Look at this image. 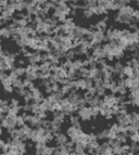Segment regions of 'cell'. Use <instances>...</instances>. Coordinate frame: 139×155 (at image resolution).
<instances>
[{
	"label": "cell",
	"mask_w": 139,
	"mask_h": 155,
	"mask_svg": "<svg viewBox=\"0 0 139 155\" xmlns=\"http://www.w3.org/2000/svg\"><path fill=\"white\" fill-rule=\"evenodd\" d=\"M2 127H1V126H0V136H1V134H2Z\"/></svg>",
	"instance_id": "obj_20"
},
{
	"label": "cell",
	"mask_w": 139,
	"mask_h": 155,
	"mask_svg": "<svg viewBox=\"0 0 139 155\" xmlns=\"http://www.w3.org/2000/svg\"><path fill=\"white\" fill-rule=\"evenodd\" d=\"M7 154L8 155H19V153H18V151L14 150V149H10V150L7 152Z\"/></svg>",
	"instance_id": "obj_19"
},
{
	"label": "cell",
	"mask_w": 139,
	"mask_h": 155,
	"mask_svg": "<svg viewBox=\"0 0 139 155\" xmlns=\"http://www.w3.org/2000/svg\"><path fill=\"white\" fill-rule=\"evenodd\" d=\"M56 136V143H57V147H64L66 145V143L69 142V137H67L66 134H63V132H59V134H54Z\"/></svg>",
	"instance_id": "obj_4"
},
{
	"label": "cell",
	"mask_w": 139,
	"mask_h": 155,
	"mask_svg": "<svg viewBox=\"0 0 139 155\" xmlns=\"http://www.w3.org/2000/svg\"><path fill=\"white\" fill-rule=\"evenodd\" d=\"M65 117H66V115H65L64 112L62 111H56L52 113V120H56V122H59L61 123V124H63L65 120Z\"/></svg>",
	"instance_id": "obj_6"
},
{
	"label": "cell",
	"mask_w": 139,
	"mask_h": 155,
	"mask_svg": "<svg viewBox=\"0 0 139 155\" xmlns=\"http://www.w3.org/2000/svg\"><path fill=\"white\" fill-rule=\"evenodd\" d=\"M0 37L3 39H10L13 37V33L9 29V27H1L0 28Z\"/></svg>",
	"instance_id": "obj_7"
},
{
	"label": "cell",
	"mask_w": 139,
	"mask_h": 155,
	"mask_svg": "<svg viewBox=\"0 0 139 155\" xmlns=\"http://www.w3.org/2000/svg\"><path fill=\"white\" fill-rule=\"evenodd\" d=\"M0 126L2 128H5L7 131H12V130L16 129V127H18V116H9V115H7L5 118L2 120V123L0 124Z\"/></svg>",
	"instance_id": "obj_1"
},
{
	"label": "cell",
	"mask_w": 139,
	"mask_h": 155,
	"mask_svg": "<svg viewBox=\"0 0 139 155\" xmlns=\"http://www.w3.org/2000/svg\"><path fill=\"white\" fill-rule=\"evenodd\" d=\"M77 116L80 117V119L84 120V122H88L91 118H93V110L90 106H84L82 109H80L77 111Z\"/></svg>",
	"instance_id": "obj_2"
},
{
	"label": "cell",
	"mask_w": 139,
	"mask_h": 155,
	"mask_svg": "<svg viewBox=\"0 0 139 155\" xmlns=\"http://www.w3.org/2000/svg\"><path fill=\"white\" fill-rule=\"evenodd\" d=\"M26 64V61L24 59H20L18 60V66H22V67H25L24 65Z\"/></svg>",
	"instance_id": "obj_18"
},
{
	"label": "cell",
	"mask_w": 139,
	"mask_h": 155,
	"mask_svg": "<svg viewBox=\"0 0 139 155\" xmlns=\"http://www.w3.org/2000/svg\"><path fill=\"white\" fill-rule=\"evenodd\" d=\"M27 62H29V65H34V64H38V63H41V53L37 51H33L31 58L27 59Z\"/></svg>",
	"instance_id": "obj_5"
},
{
	"label": "cell",
	"mask_w": 139,
	"mask_h": 155,
	"mask_svg": "<svg viewBox=\"0 0 139 155\" xmlns=\"http://www.w3.org/2000/svg\"><path fill=\"white\" fill-rule=\"evenodd\" d=\"M8 76L9 75L5 72H3V71H0V83H1L3 79H5V78L8 77Z\"/></svg>",
	"instance_id": "obj_17"
},
{
	"label": "cell",
	"mask_w": 139,
	"mask_h": 155,
	"mask_svg": "<svg viewBox=\"0 0 139 155\" xmlns=\"http://www.w3.org/2000/svg\"><path fill=\"white\" fill-rule=\"evenodd\" d=\"M3 91H5V93H13L14 92V88H13V86H9V87H5Z\"/></svg>",
	"instance_id": "obj_16"
},
{
	"label": "cell",
	"mask_w": 139,
	"mask_h": 155,
	"mask_svg": "<svg viewBox=\"0 0 139 155\" xmlns=\"http://www.w3.org/2000/svg\"><path fill=\"white\" fill-rule=\"evenodd\" d=\"M13 3H14L16 12L21 13L25 10V1H13Z\"/></svg>",
	"instance_id": "obj_8"
},
{
	"label": "cell",
	"mask_w": 139,
	"mask_h": 155,
	"mask_svg": "<svg viewBox=\"0 0 139 155\" xmlns=\"http://www.w3.org/2000/svg\"><path fill=\"white\" fill-rule=\"evenodd\" d=\"M46 147H47V144H44V143H36V144H35V154L42 155Z\"/></svg>",
	"instance_id": "obj_9"
},
{
	"label": "cell",
	"mask_w": 139,
	"mask_h": 155,
	"mask_svg": "<svg viewBox=\"0 0 139 155\" xmlns=\"http://www.w3.org/2000/svg\"><path fill=\"white\" fill-rule=\"evenodd\" d=\"M13 72L15 73V74L19 76V77H21V76H24V75H26V67L16 66L15 68H14V70H13Z\"/></svg>",
	"instance_id": "obj_10"
},
{
	"label": "cell",
	"mask_w": 139,
	"mask_h": 155,
	"mask_svg": "<svg viewBox=\"0 0 139 155\" xmlns=\"http://www.w3.org/2000/svg\"><path fill=\"white\" fill-rule=\"evenodd\" d=\"M12 85H13V88L15 89V90H19V89L24 88V86H23V80L20 79V78H18L16 80L12 81Z\"/></svg>",
	"instance_id": "obj_11"
},
{
	"label": "cell",
	"mask_w": 139,
	"mask_h": 155,
	"mask_svg": "<svg viewBox=\"0 0 139 155\" xmlns=\"http://www.w3.org/2000/svg\"><path fill=\"white\" fill-rule=\"evenodd\" d=\"M0 13H1V9H0Z\"/></svg>",
	"instance_id": "obj_22"
},
{
	"label": "cell",
	"mask_w": 139,
	"mask_h": 155,
	"mask_svg": "<svg viewBox=\"0 0 139 155\" xmlns=\"http://www.w3.org/2000/svg\"><path fill=\"white\" fill-rule=\"evenodd\" d=\"M0 155H8V154H7V153H3V152H1V153H0Z\"/></svg>",
	"instance_id": "obj_21"
},
{
	"label": "cell",
	"mask_w": 139,
	"mask_h": 155,
	"mask_svg": "<svg viewBox=\"0 0 139 155\" xmlns=\"http://www.w3.org/2000/svg\"><path fill=\"white\" fill-rule=\"evenodd\" d=\"M20 105V101L18 99H11L10 100V107H18Z\"/></svg>",
	"instance_id": "obj_14"
},
{
	"label": "cell",
	"mask_w": 139,
	"mask_h": 155,
	"mask_svg": "<svg viewBox=\"0 0 139 155\" xmlns=\"http://www.w3.org/2000/svg\"><path fill=\"white\" fill-rule=\"evenodd\" d=\"M1 85H2V88H5V87H9V86H13L12 85V79L10 78V76H8L5 79H3L2 81H1Z\"/></svg>",
	"instance_id": "obj_13"
},
{
	"label": "cell",
	"mask_w": 139,
	"mask_h": 155,
	"mask_svg": "<svg viewBox=\"0 0 139 155\" xmlns=\"http://www.w3.org/2000/svg\"><path fill=\"white\" fill-rule=\"evenodd\" d=\"M34 83H32V81H29V80H27L25 78V79L23 80V86H24V88L25 89H27V90H29V87H31L32 85H33Z\"/></svg>",
	"instance_id": "obj_15"
},
{
	"label": "cell",
	"mask_w": 139,
	"mask_h": 155,
	"mask_svg": "<svg viewBox=\"0 0 139 155\" xmlns=\"http://www.w3.org/2000/svg\"><path fill=\"white\" fill-rule=\"evenodd\" d=\"M24 102L25 103H29V102H33V93L31 92L29 90H27V92H26L25 97H24Z\"/></svg>",
	"instance_id": "obj_12"
},
{
	"label": "cell",
	"mask_w": 139,
	"mask_h": 155,
	"mask_svg": "<svg viewBox=\"0 0 139 155\" xmlns=\"http://www.w3.org/2000/svg\"><path fill=\"white\" fill-rule=\"evenodd\" d=\"M82 132H83L82 128H76V127H74V126L67 127V129H66L67 137H69L70 141H72V142H74L75 139H76Z\"/></svg>",
	"instance_id": "obj_3"
}]
</instances>
